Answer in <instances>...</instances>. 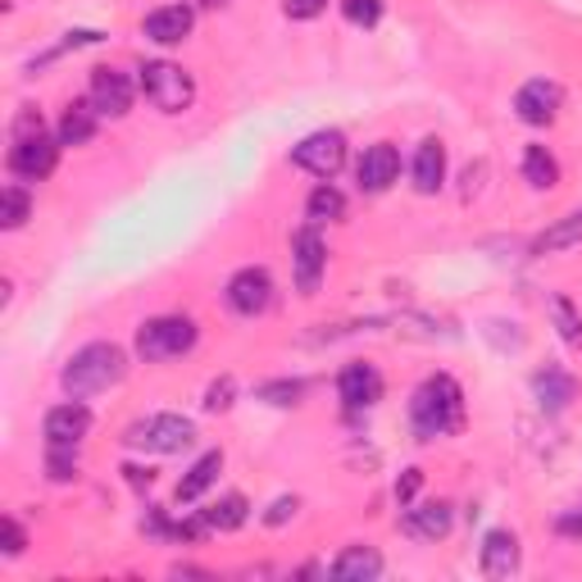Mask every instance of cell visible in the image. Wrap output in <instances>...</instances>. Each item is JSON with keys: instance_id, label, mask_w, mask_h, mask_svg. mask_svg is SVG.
I'll use <instances>...</instances> for the list:
<instances>
[{"instance_id": "f1b7e54d", "label": "cell", "mask_w": 582, "mask_h": 582, "mask_svg": "<svg viewBox=\"0 0 582 582\" xmlns=\"http://www.w3.org/2000/svg\"><path fill=\"white\" fill-rule=\"evenodd\" d=\"M341 14L356 28H373L382 19V0H341Z\"/></svg>"}, {"instance_id": "5b68a950", "label": "cell", "mask_w": 582, "mask_h": 582, "mask_svg": "<svg viewBox=\"0 0 582 582\" xmlns=\"http://www.w3.org/2000/svg\"><path fill=\"white\" fill-rule=\"evenodd\" d=\"M197 442V423L182 419V414H150L141 423L128 428V446H141V451H155V455H178Z\"/></svg>"}, {"instance_id": "8fae6325", "label": "cell", "mask_w": 582, "mask_h": 582, "mask_svg": "<svg viewBox=\"0 0 582 582\" xmlns=\"http://www.w3.org/2000/svg\"><path fill=\"white\" fill-rule=\"evenodd\" d=\"M396 173H401V150H396L392 141L369 146V150L360 155V169H356L360 191H369V197H378V191L392 187V182H396Z\"/></svg>"}, {"instance_id": "9a60e30c", "label": "cell", "mask_w": 582, "mask_h": 582, "mask_svg": "<svg viewBox=\"0 0 582 582\" xmlns=\"http://www.w3.org/2000/svg\"><path fill=\"white\" fill-rule=\"evenodd\" d=\"M442 182H446V146L428 137L414 150V191L419 197H433V191H442Z\"/></svg>"}, {"instance_id": "4dcf8cb0", "label": "cell", "mask_w": 582, "mask_h": 582, "mask_svg": "<svg viewBox=\"0 0 582 582\" xmlns=\"http://www.w3.org/2000/svg\"><path fill=\"white\" fill-rule=\"evenodd\" d=\"M77 451H46V469H51V483H68L77 478Z\"/></svg>"}, {"instance_id": "d4e9b609", "label": "cell", "mask_w": 582, "mask_h": 582, "mask_svg": "<svg viewBox=\"0 0 582 582\" xmlns=\"http://www.w3.org/2000/svg\"><path fill=\"white\" fill-rule=\"evenodd\" d=\"M246 496H223V500H214V506L205 510V528H219V532H232V528H242L246 523Z\"/></svg>"}, {"instance_id": "44dd1931", "label": "cell", "mask_w": 582, "mask_h": 582, "mask_svg": "<svg viewBox=\"0 0 582 582\" xmlns=\"http://www.w3.org/2000/svg\"><path fill=\"white\" fill-rule=\"evenodd\" d=\"M378 573H382V555L369 547H346L332 564V578H341V582H369Z\"/></svg>"}, {"instance_id": "484cf974", "label": "cell", "mask_w": 582, "mask_h": 582, "mask_svg": "<svg viewBox=\"0 0 582 582\" xmlns=\"http://www.w3.org/2000/svg\"><path fill=\"white\" fill-rule=\"evenodd\" d=\"M346 214V197L332 187V182H324V187H315V197H309V219L315 223H328V219H341Z\"/></svg>"}, {"instance_id": "83f0119b", "label": "cell", "mask_w": 582, "mask_h": 582, "mask_svg": "<svg viewBox=\"0 0 582 582\" xmlns=\"http://www.w3.org/2000/svg\"><path fill=\"white\" fill-rule=\"evenodd\" d=\"M28 210H32V201H28V191L23 187H6V197H0V227H23V219H28Z\"/></svg>"}, {"instance_id": "f546056e", "label": "cell", "mask_w": 582, "mask_h": 582, "mask_svg": "<svg viewBox=\"0 0 582 582\" xmlns=\"http://www.w3.org/2000/svg\"><path fill=\"white\" fill-rule=\"evenodd\" d=\"M300 392H305L300 382H264V387H260V396H264L268 405H296Z\"/></svg>"}, {"instance_id": "7c38bea8", "label": "cell", "mask_w": 582, "mask_h": 582, "mask_svg": "<svg viewBox=\"0 0 582 582\" xmlns=\"http://www.w3.org/2000/svg\"><path fill=\"white\" fill-rule=\"evenodd\" d=\"M292 255H296V287H300V296H315L319 278H324V264H328V251L319 242V232L300 227L296 242H292Z\"/></svg>"}, {"instance_id": "52a82bcc", "label": "cell", "mask_w": 582, "mask_h": 582, "mask_svg": "<svg viewBox=\"0 0 582 582\" xmlns=\"http://www.w3.org/2000/svg\"><path fill=\"white\" fill-rule=\"evenodd\" d=\"M10 169L28 182H42L51 169H55V141L46 137V128L36 133H14V146H10Z\"/></svg>"}, {"instance_id": "4316f807", "label": "cell", "mask_w": 582, "mask_h": 582, "mask_svg": "<svg viewBox=\"0 0 582 582\" xmlns=\"http://www.w3.org/2000/svg\"><path fill=\"white\" fill-rule=\"evenodd\" d=\"M551 319H555V328H560L564 346H582V315L573 309V300H569V296H555V300H551Z\"/></svg>"}, {"instance_id": "3957f363", "label": "cell", "mask_w": 582, "mask_h": 582, "mask_svg": "<svg viewBox=\"0 0 582 582\" xmlns=\"http://www.w3.org/2000/svg\"><path fill=\"white\" fill-rule=\"evenodd\" d=\"M191 346H197V324L182 319V315H165V319H150V324L137 328V356L146 364L187 356Z\"/></svg>"}, {"instance_id": "ba28073f", "label": "cell", "mask_w": 582, "mask_h": 582, "mask_svg": "<svg viewBox=\"0 0 582 582\" xmlns=\"http://www.w3.org/2000/svg\"><path fill=\"white\" fill-rule=\"evenodd\" d=\"M223 296H227V305L237 309V315L255 319V315H264V309L274 305V278H268V268H242V274H232Z\"/></svg>"}, {"instance_id": "d6a6232c", "label": "cell", "mask_w": 582, "mask_h": 582, "mask_svg": "<svg viewBox=\"0 0 582 582\" xmlns=\"http://www.w3.org/2000/svg\"><path fill=\"white\" fill-rule=\"evenodd\" d=\"M324 6H328V0H283L287 19H319V14H324Z\"/></svg>"}, {"instance_id": "4fadbf2b", "label": "cell", "mask_w": 582, "mask_h": 582, "mask_svg": "<svg viewBox=\"0 0 582 582\" xmlns=\"http://www.w3.org/2000/svg\"><path fill=\"white\" fill-rule=\"evenodd\" d=\"M515 109H519V119H523V124L547 128V124H555V114H560V87L547 83V77H532V83L519 87Z\"/></svg>"}, {"instance_id": "6da1fadb", "label": "cell", "mask_w": 582, "mask_h": 582, "mask_svg": "<svg viewBox=\"0 0 582 582\" xmlns=\"http://www.w3.org/2000/svg\"><path fill=\"white\" fill-rule=\"evenodd\" d=\"M410 423H414V437L419 442H437L459 433L464 423V392L451 373H433L414 387L410 396Z\"/></svg>"}, {"instance_id": "2e32d148", "label": "cell", "mask_w": 582, "mask_h": 582, "mask_svg": "<svg viewBox=\"0 0 582 582\" xmlns=\"http://www.w3.org/2000/svg\"><path fill=\"white\" fill-rule=\"evenodd\" d=\"M451 523H455V515H451L446 500H423V506H410V510H405V532L419 537V541H437V537H446Z\"/></svg>"}, {"instance_id": "e0dca14e", "label": "cell", "mask_w": 582, "mask_h": 582, "mask_svg": "<svg viewBox=\"0 0 582 582\" xmlns=\"http://www.w3.org/2000/svg\"><path fill=\"white\" fill-rule=\"evenodd\" d=\"M519 569V537L496 528L483 537V573L487 578H510Z\"/></svg>"}, {"instance_id": "7402d4cb", "label": "cell", "mask_w": 582, "mask_h": 582, "mask_svg": "<svg viewBox=\"0 0 582 582\" xmlns=\"http://www.w3.org/2000/svg\"><path fill=\"white\" fill-rule=\"evenodd\" d=\"M532 387H537L541 410H551V414H560V410L573 401V378H569L564 369H547V373H537V378H532Z\"/></svg>"}, {"instance_id": "8992f818", "label": "cell", "mask_w": 582, "mask_h": 582, "mask_svg": "<svg viewBox=\"0 0 582 582\" xmlns=\"http://www.w3.org/2000/svg\"><path fill=\"white\" fill-rule=\"evenodd\" d=\"M292 165L315 173V178H337L341 165H346V137L341 133H309L296 150H292Z\"/></svg>"}, {"instance_id": "277c9868", "label": "cell", "mask_w": 582, "mask_h": 582, "mask_svg": "<svg viewBox=\"0 0 582 582\" xmlns=\"http://www.w3.org/2000/svg\"><path fill=\"white\" fill-rule=\"evenodd\" d=\"M141 92L155 109H165V114H182V109H191V100H197L191 73L182 64H169V60H155V64L141 68Z\"/></svg>"}, {"instance_id": "5bb4252c", "label": "cell", "mask_w": 582, "mask_h": 582, "mask_svg": "<svg viewBox=\"0 0 582 582\" xmlns=\"http://www.w3.org/2000/svg\"><path fill=\"white\" fill-rule=\"evenodd\" d=\"M337 392H341L346 410H369V405H378V401H382V373H378L373 364L356 360V364H346V369H341Z\"/></svg>"}, {"instance_id": "d6986e66", "label": "cell", "mask_w": 582, "mask_h": 582, "mask_svg": "<svg viewBox=\"0 0 582 582\" xmlns=\"http://www.w3.org/2000/svg\"><path fill=\"white\" fill-rule=\"evenodd\" d=\"M96 124H100V109L92 100H73L60 114V146H87L96 137Z\"/></svg>"}, {"instance_id": "1f68e13d", "label": "cell", "mask_w": 582, "mask_h": 582, "mask_svg": "<svg viewBox=\"0 0 582 582\" xmlns=\"http://www.w3.org/2000/svg\"><path fill=\"white\" fill-rule=\"evenodd\" d=\"M232 392H237V387H232V378H219L210 392H205V410H227L232 405Z\"/></svg>"}, {"instance_id": "7a4b0ae2", "label": "cell", "mask_w": 582, "mask_h": 582, "mask_svg": "<svg viewBox=\"0 0 582 582\" xmlns=\"http://www.w3.org/2000/svg\"><path fill=\"white\" fill-rule=\"evenodd\" d=\"M124 373H128V356L119 351V346L92 341L64 364V392L68 396H92V392H105V387H114V382H124Z\"/></svg>"}, {"instance_id": "9c48e42d", "label": "cell", "mask_w": 582, "mask_h": 582, "mask_svg": "<svg viewBox=\"0 0 582 582\" xmlns=\"http://www.w3.org/2000/svg\"><path fill=\"white\" fill-rule=\"evenodd\" d=\"M92 428V410L83 401H64L46 414V451H77V442Z\"/></svg>"}, {"instance_id": "d590c367", "label": "cell", "mask_w": 582, "mask_h": 582, "mask_svg": "<svg viewBox=\"0 0 582 582\" xmlns=\"http://www.w3.org/2000/svg\"><path fill=\"white\" fill-rule=\"evenodd\" d=\"M419 483H423V474H419V469H405V478L396 483V500H401V506H410V500H414Z\"/></svg>"}, {"instance_id": "603a6c76", "label": "cell", "mask_w": 582, "mask_h": 582, "mask_svg": "<svg viewBox=\"0 0 582 582\" xmlns=\"http://www.w3.org/2000/svg\"><path fill=\"white\" fill-rule=\"evenodd\" d=\"M578 242H582V210L541 232V237L532 242V255H560V251H569V246H578Z\"/></svg>"}, {"instance_id": "ac0fdd59", "label": "cell", "mask_w": 582, "mask_h": 582, "mask_svg": "<svg viewBox=\"0 0 582 582\" xmlns=\"http://www.w3.org/2000/svg\"><path fill=\"white\" fill-rule=\"evenodd\" d=\"M191 23H197V19H191L187 6H165V10H155L146 19V36H150V42H160V46H178V42H187Z\"/></svg>"}, {"instance_id": "e575fe53", "label": "cell", "mask_w": 582, "mask_h": 582, "mask_svg": "<svg viewBox=\"0 0 582 582\" xmlns=\"http://www.w3.org/2000/svg\"><path fill=\"white\" fill-rule=\"evenodd\" d=\"M296 515V496H283V500H274V506H268V515H264V523H287Z\"/></svg>"}, {"instance_id": "30bf717a", "label": "cell", "mask_w": 582, "mask_h": 582, "mask_svg": "<svg viewBox=\"0 0 582 582\" xmlns=\"http://www.w3.org/2000/svg\"><path fill=\"white\" fill-rule=\"evenodd\" d=\"M87 100L100 109V119H124V114L133 109V83H128V73H119V68H96Z\"/></svg>"}, {"instance_id": "cb8c5ba5", "label": "cell", "mask_w": 582, "mask_h": 582, "mask_svg": "<svg viewBox=\"0 0 582 582\" xmlns=\"http://www.w3.org/2000/svg\"><path fill=\"white\" fill-rule=\"evenodd\" d=\"M523 178L537 187V191H551L560 182V165H555V155L547 146H528L523 150Z\"/></svg>"}, {"instance_id": "836d02e7", "label": "cell", "mask_w": 582, "mask_h": 582, "mask_svg": "<svg viewBox=\"0 0 582 582\" xmlns=\"http://www.w3.org/2000/svg\"><path fill=\"white\" fill-rule=\"evenodd\" d=\"M0 537H6V555H23L28 537H23V528H19L14 519H6V523H0Z\"/></svg>"}, {"instance_id": "ffe728a7", "label": "cell", "mask_w": 582, "mask_h": 582, "mask_svg": "<svg viewBox=\"0 0 582 582\" xmlns=\"http://www.w3.org/2000/svg\"><path fill=\"white\" fill-rule=\"evenodd\" d=\"M219 469H223V455H219V451H205V455L187 469V478L178 483L173 500H178V506H191V500H201V496L210 491V483L219 478Z\"/></svg>"}]
</instances>
